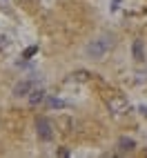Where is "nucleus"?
<instances>
[{"mask_svg":"<svg viewBox=\"0 0 147 158\" xmlns=\"http://www.w3.org/2000/svg\"><path fill=\"white\" fill-rule=\"evenodd\" d=\"M114 49V36L111 34H103L98 36L96 40H91V43L87 45V56L94 58V60H103L105 56H107V51Z\"/></svg>","mask_w":147,"mask_h":158,"instance_id":"obj_1","label":"nucleus"},{"mask_svg":"<svg viewBox=\"0 0 147 158\" xmlns=\"http://www.w3.org/2000/svg\"><path fill=\"white\" fill-rule=\"evenodd\" d=\"M36 134H38L40 140L49 143L51 138H54V123H51L49 118H45V116L36 118Z\"/></svg>","mask_w":147,"mask_h":158,"instance_id":"obj_2","label":"nucleus"},{"mask_svg":"<svg viewBox=\"0 0 147 158\" xmlns=\"http://www.w3.org/2000/svg\"><path fill=\"white\" fill-rule=\"evenodd\" d=\"M107 109H109L114 116H120V114L127 111V100H125L123 96H111V98L107 100Z\"/></svg>","mask_w":147,"mask_h":158,"instance_id":"obj_3","label":"nucleus"},{"mask_svg":"<svg viewBox=\"0 0 147 158\" xmlns=\"http://www.w3.org/2000/svg\"><path fill=\"white\" fill-rule=\"evenodd\" d=\"M34 89V80H20L16 82V87H14V96L16 98H23V96H29V91Z\"/></svg>","mask_w":147,"mask_h":158,"instance_id":"obj_4","label":"nucleus"},{"mask_svg":"<svg viewBox=\"0 0 147 158\" xmlns=\"http://www.w3.org/2000/svg\"><path fill=\"white\" fill-rule=\"evenodd\" d=\"M116 147H118V154H132L136 149V140L129 138V136H120L118 143H116Z\"/></svg>","mask_w":147,"mask_h":158,"instance_id":"obj_5","label":"nucleus"},{"mask_svg":"<svg viewBox=\"0 0 147 158\" xmlns=\"http://www.w3.org/2000/svg\"><path fill=\"white\" fill-rule=\"evenodd\" d=\"M27 98H29V105H31V107H36V105H40V102L45 100V89H43V87H34V89L29 91Z\"/></svg>","mask_w":147,"mask_h":158,"instance_id":"obj_6","label":"nucleus"},{"mask_svg":"<svg viewBox=\"0 0 147 158\" xmlns=\"http://www.w3.org/2000/svg\"><path fill=\"white\" fill-rule=\"evenodd\" d=\"M132 54H134V60H136V62H143V60H145V47H143V40H134V45H132Z\"/></svg>","mask_w":147,"mask_h":158,"instance_id":"obj_7","label":"nucleus"},{"mask_svg":"<svg viewBox=\"0 0 147 158\" xmlns=\"http://www.w3.org/2000/svg\"><path fill=\"white\" fill-rule=\"evenodd\" d=\"M89 76H91L89 71H82V69H80V71H74V73H71V80H76V82H87Z\"/></svg>","mask_w":147,"mask_h":158,"instance_id":"obj_8","label":"nucleus"},{"mask_svg":"<svg viewBox=\"0 0 147 158\" xmlns=\"http://www.w3.org/2000/svg\"><path fill=\"white\" fill-rule=\"evenodd\" d=\"M36 54H38V45H31V47H27V49L23 51V58H25V60H29L31 56H36Z\"/></svg>","mask_w":147,"mask_h":158,"instance_id":"obj_9","label":"nucleus"},{"mask_svg":"<svg viewBox=\"0 0 147 158\" xmlns=\"http://www.w3.org/2000/svg\"><path fill=\"white\" fill-rule=\"evenodd\" d=\"M47 105H49L51 109H60V107H65V102H62L60 98H49V100H47Z\"/></svg>","mask_w":147,"mask_h":158,"instance_id":"obj_10","label":"nucleus"},{"mask_svg":"<svg viewBox=\"0 0 147 158\" xmlns=\"http://www.w3.org/2000/svg\"><path fill=\"white\" fill-rule=\"evenodd\" d=\"M7 47H9V38L5 34H0V51H5Z\"/></svg>","mask_w":147,"mask_h":158,"instance_id":"obj_11","label":"nucleus"},{"mask_svg":"<svg viewBox=\"0 0 147 158\" xmlns=\"http://www.w3.org/2000/svg\"><path fill=\"white\" fill-rule=\"evenodd\" d=\"M147 82V73H143V71H138V73H136V82Z\"/></svg>","mask_w":147,"mask_h":158,"instance_id":"obj_12","label":"nucleus"},{"mask_svg":"<svg viewBox=\"0 0 147 158\" xmlns=\"http://www.w3.org/2000/svg\"><path fill=\"white\" fill-rule=\"evenodd\" d=\"M118 2H120V0H114V5H111V9H114V11L118 9Z\"/></svg>","mask_w":147,"mask_h":158,"instance_id":"obj_13","label":"nucleus"},{"mask_svg":"<svg viewBox=\"0 0 147 158\" xmlns=\"http://www.w3.org/2000/svg\"><path fill=\"white\" fill-rule=\"evenodd\" d=\"M20 2H23V5H29V2H34V0H20Z\"/></svg>","mask_w":147,"mask_h":158,"instance_id":"obj_14","label":"nucleus"}]
</instances>
